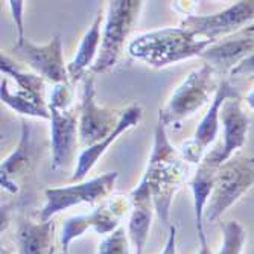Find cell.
Listing matches in <instances>:
<instances>
[{"mask_svg": "<svg viewBox=\"0 0 254 254\" xmlns=\"http://www.w3.org/2000/svg\"><path fill=\"white\" fill-rule=\"evenodd\" d=\"M58 254H70V253H68V250H61Z\"/></svg>", "mask_w": 254, "mask_h": 254, "instance_id": "cell-33", "label": "cell"}, {"mask_svg": "<svg viewBox=\"0 0 254 254\" xmlns=\"http://www.w3.org/2000/svg\"><path fill=\"white\" fill-rule=\"evenodd\" d=\"M222 230V245L218 254H242L247 232L241 222L238 221H227L221 224Z\"/></svg>", "mask_w": 254, "mask_h": 254, "instance_id": "cell-23", "label": "cell"}, {"mask_svg": "<svg viewBox=\"0 0 254 254\" xmlns=\"http://www.w3.org/2000/svg\"><path fill=\"white\" fill-rule=\"evenodd\" d=\"M254 75V54L247 57L244 61H241L232 72H230V76L235 78H241V76H250Z\"/></svg>", "mask_w": 254, "mask_h": 254, "instance_id": "cell-27", "label": "cell"}, {"mask_svg": "<svg viewBox=\"0 0 254 254\" xmlns=\"http://www.w3.org/2000/svg\"><path fill=\"white\" fill-rule=\"evenodd\" d=\"M143 2L140 0H113L107 5L105 25L99 55L90 73H105L116 65L125 51V41L132 32Z\"/></svg>", "mask_w": 254, "mask_h": 254, "instance_id": "cell-3", "label": "cell"}, {"mask_svg": "<svg viewBox=\"0 0 254 254\" xmlns=\"http://www.w3.org/2000/svg\"><path fill=\"white\" fill-rule=\"evenodd\" d=\"M142 118H143V108H142L140 104H131L128 108H125L122 111V116H121V121H119L116 129H114L105 138V140L99 142L98 145L85 148L79 154V157L76 160V168H75V172H73L70 181L72 183H81V181H84V178L87 177V174L95 168V165L99 161V158L107 152L108 146L111 143L116 142L119 135H122L128 129L137 127L138 124H140Z\"/></svg>", "mask_w": 254, "mask_h": 254, "instance_id": "cell-15", "label": "cell"}, {"mask_svg": "<svg viewBox=\"0 0 254 254\" xmlns=\"http://www.w3.org/2000/svg\"><path fill=\"white\" fill-rule=\"evenodd\" d=\"M51 111V146H52V169H64L72 165L79 137V108Z\"/></svg>", "mask_w": 254, "mask_h": 254, "instance_id": "cell-12", "label": "cell"}, {"mask_svg": "<svg viewBox=\"0 0 254 254\" xmlns=\"http://www.w3.org/2000/svg\"><path fill=\"white\" fill-rule=\"evenodd\" d=\"M51 254H55V248H54V250L51 251Z\"/></svg>", "mask_w": 254, "mask_h": 254, "instance_id": "cell-34", "label": "cell"}, {"mask_svg": "<svg viewBox=\"0 0 254 254\" xmlns=\"http://www.w3.org/2000/svg\"><path fill=\"white\" fill-rule=\"evenodd\" d=\"M12 52L20 61L34 68L37 75L54 85L70 82L67 65L64 64L63 40L60 35H55L48 44H35L28 38L15 41Z\"/></svg>", "mask_w": 254, "mask_h": 254, "instance_id": "cell-9", "label": "cell"}, {"mask_svg": "<svg viewBox=\"0 0 254 254\" xmlns=\"http://www.w3.org/2000/svg\"><path fill=\"white\" fill-rule=\"evenodd\" d=\"M55 221L21 219L17 225V245L18 254H51L55 236Z\"/></svg>", "mask_w": 254, "mask_h": 254, "instance_id": "cell-18", "label": "cell"}, {"mask_svg": "<svg viewBox=\"0 0 254 254\" xmlns=\"http://www.w3.org/2000/svg\"><path fill=\"white\" fill-rule=\"evenodd\" d=\"M254 20V0L238 2L227 9L210 15L188 14L181 21V28L193 34L196 38L216 43L221 37L241 32Z\"/></svg>", "mask_w": 254, "mask_h": 254, "instance_id": "cell-7", "label": "cell"}, {"mask_svg": "<svg viewBox=\"0 0 254 254\" xmlns=\"http://www.w3.org/2000/svg\"><path fill=\"white\" fill-rule=\"evenodd\" d=\"M129 244L128 232H125L124 227H119L102 239L98 248V254H131Z\"/></svg>", "mask_w": 254, "mask_h": 254, "instance_id": "cell-24", "label": "cell"}, {"mask_svg": "<svg viewBox=\"0 0 254 254\" xmlns=\"http://www.w3.org/2000/svg\"><path fill=\"white\" fill-rule=\"evenodd\" d=\"M198 239H199V251H198V254H213L212 250H210V247H209V244H207L205 235L198 236Z\"/></svg>", "mask_w": 254, "mask_h": 254, "instance_id": "cell-29", "label": "cell"}, {"mask_svg": "<svg viewBox=\"0 0 254 254\" xmlns=\"http://www.w3.org/2000/svg\"><path fill=\"white\" fill-rule=\"evenodd\" d=\"M219 84L216 68L204 63L177 87L168 104L158 111V122L169 127L190 118L216 95Z\"/></svg>", "mask_w": 254, "mask_h": 254, "instance_id": "cell-4", "label": "cell"}, {"mask_svg": "<svg viewBox=\"0 0 254 254\" xmlns=\"http://www.w3.org/2000/svg\"><path fill=\"white\" fill-rule=\"evenodd\" d=\"M35 149L32 145L31 127L23 121L21 135L17 149L8 155L0 166V184L11 193H17L20 183L25 181L35 163Z\"/></svg>", "mask_w": 254, "mask_h": 254, "instance_id": "cell-13", "label": "cell"}, {"mask_svg": "<svg viewBox=\"0 0 254 254\" xmlns=\"http://www.w3.org/2000/svg\"><path fill=\"white\" fill-rule=\"evenodd\" d=\"M119 172L113 171L88 181L73 183L72 186L65 188H49L44 190L46 204L40 210V221H51L55 215L79 205L82 202L95 205L99 201H104L116 186Z\"/></svg>", "mask_w": 254, "mask_h": 254, "instance_id": "cell-6", "label": "cell"}, {"mask_svg": "<svg viewBox=\"0 0 254 254\" xmlns=\"http://www.w3.org/2000/svg\"><path fill=\"white\" fill-rule=\"evenodd\" d=\"M233 96H239V93L232 87L228 79H225V78L221 79V84L218 87L216 95L213 96L210 108L207 110L204 118L198 124L193 138L189 142H184L180 148L181 157L186 160L188 163H201L202 161V158L205 157L204 152H205L207 146L212 145L218 135L222 105L228 98H233Z\"/></svg>", "mask_w": 254, "mask_h": 254, "instance_id": "cell-10", "label": "cell"}, {"mask_svg": "<svg viewBox=\"0 0 254 254\" xmlns=\"http://www.w3.org/2000/svg\"><path fill=\"white\" fill-rule=\"evenodd\" d=\"M73 102H75V88H73V82L70 81V82L54 85L49 95L48 107L57 110H70L75 107Z\"/></svg>", "mask_w": 254, "mask_h": 254, "instance_id": "cell-25", "label": "cell"}, {"mask_svg": "<svg viewBox=\"0 0 254 254\" xmlns=\"http://www.w3.org/2000/svg\"><path fill=\"white\" fill-rule=\"evenodd\" d=\"M0 99L5 105L17 111L21 116L28 118H38V119H48L51 121V111L49 108L40 104L35 98H32L28 93L17 90L15 93H11L8 88V79L3 78L2 84H0Z\"/></svg>", "mask_w": 254, "mask_h": 254, "instance_id": "cell-22", "label": "cell"}, {"mask_svg": "<svg viewBox=\"0 0 254 254\" xmlns=\"http://www.w3.org/2000/svg\"><path fill=\"white\" fill-rule=\"evenodd\" d=\"M213 41L196 38L189 31L178 28H163L142 34L129 41L128 52L132 58L161 68L171 64L199 57Z\"/></svg>", "mask_w": 254, "mask_h": 254, "instance_id": "cell-2", "label": "cell"}, {"mask_svg": "<svg viewBox=\"0 0 254 254\" xmlns=\"http://www.w3.org/2000/svg\"><path fill=\"white\" fill-rule=\"evenodd\" d=\"M218 168L201 161L196 172L193 174L192 180L189 181V186L193 196V210H195V225L198 236L205 235L204 232V212L209 204V198L212 196L215 188V177Z\"/></svg>", "mask_w": 254, "mask_h": 254, "instance_id": "cell-20", "label": "cell"}, {"mask_svg": "<svg viewBox=\"0 0 254 254\" xmlns=\"http://www.w3.org/2000/svg\"><path fill=\"white\" fill-rule=\"evenodd\" d=\"M0 70H2V73L9 75L15 79L20 91L31 95L40 104L48 107V101H46V98H44V95H46V79H43L37 73H26V72L20 70V68L17 67V64L8 55H3V54H2V57H0Z\"/></svg>", "mask_w": 254, "mask_h": 254, "instance_id": "cell-21", "label": "cell"}, {"mask_svg": "<svg viewBox=\"0 0 254 254\" xmlns=\"http://www.w3.org/2000/svg\"><path fill=\"white\" fill-rule=\"evenodd\" d=\"M221 124L224 128V142L222 145L207 154L202 161L209 163L215 168H219L224 165L227 160L233 157L236 151H239L247 140L248 134V118L242 110L241 96L228 98L221 110Z\"/></svg>", "mask_w": 254, "mask_h": 254, "instance_id": "cell-11", "label": "cell"}, {"mask_svg": "<svg viewBox=\"0 0 254 254\" xmlns=\"http://www.w3.org/2000/svg\"><path fill=\"white\" fill-rule=\"evenodd\" d=\"M102 21H104V15L101 9L96 18L93 20V23H91V26L88 28V31L84 34L75 58L67 64L68 76H70L72 82L85 76L90 72V68L93 67L99 55L101 41H102Z\"/></svg>", "mask_w": 254, "mask_h": 254, "instance_id": "cell-19", "label": "cell"}, {"mask_svg": "<svg viewBox=\"0 0 254 254\" xmlns=\"http://www.w3.org/2000/svg\"><path fill=\"white\" fill-rule=\"evenodd\" d=\"M254 186V158L235 155L216 171L215 188L204 218L215 222Z\"/></svg>", "mask_w": 254, "mask_h": 254, "instance_id": "cell-5", "label": "cell"}, {"mask_svg": "<svg viewBox=\"0 0 254 254\" xmlns=\"http://www.w3.org/2000/svg\"><path fill=\"white\" fill-rule=\"evenodd\" d=\"M119 221L121 218L111 210L108 202L96 207L90 215H79V216L68 218L64 221L61 235H60L61 250H68L70 244L75 239L81 238L88 228H93L101 236H108L114 230H118L121 227Z\"/></svg>", "mask_w": 254, "mask_h": 254, "instance_id": "cell-14", "label": "cell"}, {"mask_svg": "<svg viewBox=\"0 0 254 254\" xmlns=\"http://www.w3.org/2000/svg\"><path fill=\"white\" fill-rule=\"evenodd\" d=\"M122 111L99 107L96 102L95 75L84 76L82 101L79 104V143L85 148L98 145L116 129Z\"/></svg>", "mask_w": 254, "mask_h": 254, "instance_id": "cell-8", "label": "cell"}, {"mask_svg": "<svg viewBox=\"0 0 254 254\" xmlns=\"http://www.w3.org/2000/svg\"><path fill=\"white\" fill-rule=\"evenodd\" d=\"M189 174V163L177 151L166 134V127L157 122L152 152L142 180L148 184L157 216L171 227V205L177 190Z\"/></svg>", "mask_w": 254, "mask_h": 254, "instance_id": "cell-1", "label": "cell"}, {"mask_svg": "<svg viewBox=\"0 0 254 254\" xmlns=\"http://www.w3.org/2000/svg\"><path fill=\"white\" fill-rule=\"evenodd\" d=\"M160 254H177V227L174 224H171L169 227V236L166 245Z\"/></svg>", "mask_w": 254, "mask_h": 254, "instance_id": "cell-28", "label": "cell"}, {"mask_svg": "<svg viewBox=\"0 0 254 254\" xmlns=\"http://www.w3.org/2000/svg\"><path fill=\"white\" fill-rule=\"evenodd\" d=\"M244 35V34H242ZM254 54V37L245 35L235 38H225L222 41L213 43L207 48L201 58L216 68V72H232L233 68L244 61L247 57Z\"/></svg>", "mask_w": 254, "mask_h": 254, "instance_id": "cell-17", "label": "cell"}, {"mask_svg": "<svg viewBox=\"0 0 254 254\" xmlns=\"http://www.w3.org/2000/svg\"><path fill=\"white\" fill-rule=\"evenodd\" d=\"M239 34H244V35H254V23H251L250 26H247L245 29H242Z\"/></svg>", "mask_w": 254, "mask_h": 254, "instance_id": "cell-31", "label": "cell"}, {"mask_svg": "<svg viewBox=\"0 0 254 254\" xmlns=\"http://www.w3.org/2000/svg\"><path fill=\"white\" fill-rule=\"evenodd\" d=\"M245 101H247V104H248V107L251 108V110H254V88L250 91V93L247 95V98H245Z\"/></svg>", "mask_w": 254, "mask_h": 254, "instance_id": "cell-30", "label": "cell"}, {"mask_svg": "<svg viewBox=\"0 0 254 254\" xmlns=\"http://www.w3.org/2000/svg\"><path fill=\"white\" fill-rule=\"evenodd\" d=\"M8 8L12 14L14 23H15V29H17V41H23L25 37V21H23V9H25V2H20V0H11L6 2Z\"/></svg>", "mask_w": 254, "mask_h": 254, "instance_id": "cell-26", "label": "cell"}, {"mask_svg": "<svg viewBox=\"0 0 254 254\" xmlns=\"http://www.w3.org/2000/svg\"><path fill=\"white\" fill-rule=\"evenodd\" d=\"M129 199L132 209L128 222V238L134 248V254H143L155 210L149 188L143 180H140L138 186L131 190Z\"/></svg>", "mask_w": 254, "mask_h": 254, "instance_id": "cell-16", "label": "cell"}, {"mask_svg": "<svg viewBox=\"0 0 254 254\" xmlns=\"http://www.w3.org/2000/svg\"><path fill=\"white\" fill-rule=\"evenodd\" d=\"M0 254H12L11 250L8 247H2V250H0Z\"/></svg>", "mask_w": 254, "mask_h": 254, "instance_id": "cell-32", "label": "cell"}]
</instances>
